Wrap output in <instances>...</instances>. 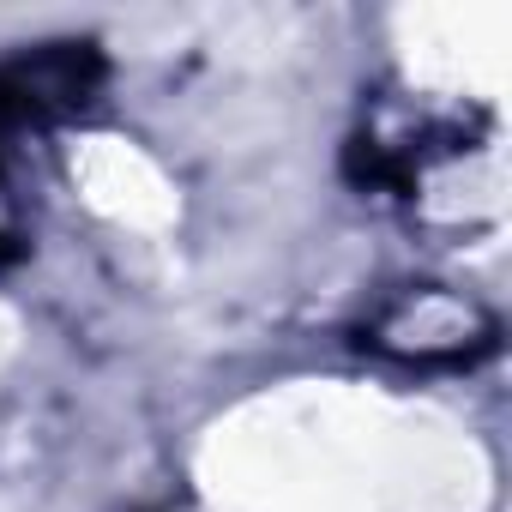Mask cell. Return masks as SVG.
Segmentation results:
<instances>
[{"label": "cell", "instance_id": "6da1fadb", "mask_svg": "<svg viewBox=\"0 0 512 512\" xmlns=\"http://www.w3.org/2000/svg\"><path fill=\"white\" fill-rule=\"evenodd\" d=\"M368 344L410 368H464L494 350V320L452 290H404L368 332Z\"/></svg>", "mask_w": 512, "mask_h": 512}, {"label": "cell", "instance_id": "7a4b0ae2", "mask_svg": "<svg viewBox=\"0 0 512 512\" xmlns=\"http://www.w3.org/2000/svg\"><path fill=\"white\" fill-rule=\"evenodd\" d=\"M103 91V55L91 43H43L0 61V139L67 121Z\"/></svg>", "mask_w": 512, "mask_h": 512}]
</instances>
